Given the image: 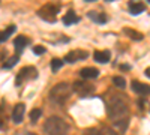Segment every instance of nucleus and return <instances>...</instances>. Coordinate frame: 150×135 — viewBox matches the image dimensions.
Masks as SVG:
<instances>
[{
	"instance_id": "obj_27",
	"label": "nucleus",
	"mask_w": 150,
	"mask_h": 135,
	"mask_svg": "<svg viewBox=\"0 0 150 135\" xmlns=\"http://www.w3.org/2000/svg\"><path fill=\"white\" fill-rule=\"evenodd\" d=\"M86 2H95V0H86Z\"/></svg>"
},
{
	"instance_id": "obj_3",
	"label": "nucleus",
	"mask_w": 150,
	"mask_h": 135,
	"mask_svg": "<svg viewBox=\"0 0 150 135\" xmlns=\"http://www.w3.org/2000/svg\"><path fill=\"white\" fill-rule=\"evenodd\" d=\"M44 129L48 135H66L69 132V125L57 116L48 117L44 123Z\"/></svg>"
},
{
	"instance_id": "obj_2",
	"label": "nucleus",
	"mask_w": 150,
	"mask_h": 135,
	"mask_svg": "<svg viewBox=\"0 0 150 135\" xmlns=\"http://www.w3.org/2000/svg\"><path fill=\"white\" fill-rule=\"evenodd\" d=\"M72 92H74V89L69 83H59L57 86H54L51 89V92H50V101L57 104V105H62L69 99Z\"/></svg>"
},
{
	"instance_id": "obj_26",
	"label": "nucleus",
	"mask_w": 150,
	"mask_h": 135,
	"mask_svg": "<svg viewBox=\"0 0 150 135\" xmlns=\"http://www.w3.org/2000/svg\"><path fill=\"white\" fill-rule=\"evenodd\" d=\"M120 69H125V71H128V69H129V66H128V65H120Z\"/></svg>"
},
{
	"instance_id": "obj_25",
	"label": "nucleus",
	"mask_w": 150,
	"mask_h": 135,
	"mask_svg": "<svg viewBox=\"0 0 150 135\" xmlns=\"http://www.w3.org/2000/svg\"><path fill=\"white\" fill-rule=\"evenodd\" d=\"M144 74H146V77H149V78H150V68H147V69L144 71Z\"/></svg>"
},
{
	"instance_id": "obj_5",
	"label": "nucleus",
	"mask_w": 150,
	"mask_h": 135,
	"mask_svg": "<svg viewBox=\"0 0 150 135\" xmlns=\"http://www.w3.org/2000/svg\"><path fill=\"white\" fill-rule=\"evenodd\" d=\"M38 77V71L36 68L33 66H26V68H23L20 72H18V75L15 78V84L17 86H21L24 81H27V80H33Z\"/></svg>"
},
{
	"instance_id": "obj_17",
	"label": "nucleus",
	"mask_w": 150,
	"mask_h": 135,
	"mask_svg": "<svg viewBox=\"0 0 150 135\" xmlns=\"http://www.w3.org/2000/svg\"><path fill=\"white\" fill-rule=\"evenodd\" d=\"M128 125H129V119H128V117H123V119L114 122L116 129L120 131V132H125V131H126V129H128Z\"/></svg>"
},
{
	"instance_id": "obj_11",
	"label": "nucleus",
	"mask_w": 150,
	"mask_h": 135,
	"mask_svg": "<svg viewBox=\"0 0 150 135\" xmlns=\"http://www.w3.org/2000/svg\"><path fill=\"white\" fill-rule=\"evenodd\" d=\"M62 21H63L65 26H71V24H77L80 21V17L75 14L74 11H68L66 14L63 15V18H62Z\"/></svg>"
},
{
	"instance_id": "obj_6",
	"label": "nucleus",
	"mask_w": 150,
	"mask_h": 135,
	"mask_svg": "<svg viewBox=\"0 0 150 135\" xmlns=\"http://www.w3.org/2000/svg\"><path fill=\"white\" fill-rule=\"evenodd\" d=\"M72 89L78 96H89L95 92V86L92 83H86V81H75L72 84Z\"/></svg>"
},
{
	"instance_id": "obj_21",
	"label": "nucleus",
	"mask_w": 150,
	"mask_h": 135,
	"mask_svg": "<svg viewBox=\"0 0 150 135\" xmlns=\"http://www.w3.org/2000/svg\"><path fill=\"white\" fill-rule=\"evenodd\" d=\"M18 60H20V59H18V56L11 57L6 63H3V68H5V69H9V68H12V66H15V65L18 63Z\"/></svg>"
},
{
	"instance_id": "obj_9",
	"label": "nucleus",
	"mask_w": 150,
	"mask_h": 135,
	"mask_svg": "<svg viewBox=\"0 0 150 135\" xmlns=\"http://www.w3.org/2000/svg\"><path fill=\"white\" fill-rule=\"evenodd\" d=\"M131 89H132V92L138 93V95H149L150 93V86H147L144 83H140V81H132Z\"/></svg>"
},
{
	"instance_id": "obj_20",
	"label": "nucleus",
	"mask_w": 150,
	"mask_h": 135,
	"mask_svg": "<svg viewBox=\"0 0 150 135\" xmlns=\"http://www.w3.org/2000/svg\"><path fill=\"white\" fill-rule=\"evenodd\" d=\"M112 83H114V86L119 87V89H125V87H126V81H125L123 77H119V75L112 77Z\"/></svg>"
},
{
	"instance_id": "obj_19",
	"label": "nucleus",
	"mask_w": 150,
	"mask_h": 135,
	"mask_svg": "<svg viewBox=\"0 0 150 135\" xmlns=\"http://www.w3.org/2000/svg\"><path fill=\"white\" fill-rule=\"evenodd\" d=\"M62 66H63V60L62 59H53L51 60V71L53 72H59L62 69Z\"/></svg>"
},
{
	"instance_id": "obj_16",
	"label": "nucleus",
	"mask_w": 150,
	"mask_h": 135,
	"mask_svg": "<svg viewBox=\"0 0 150 135\" xmlns=\"http://www.w3.org/2000/svg\"><path fill=\"white\" fill-rule=\"evenodd\" d=\"M123 33H126L129 38L134 39V41H143V38H144L140 32H137V30H134V29H129V27H125V29H123Z\"/></svg>"
},
{
	"instance_id": "obj_23",
	"label": "nucleus",
	"mask_w": 150,
	"mask_h": 135,
	"mask_svg": "<svg viewBox=\"0 0 150 135\" xmlns=\"http://www.w3.org/2000/svg\"><path fill=\"white\" fill-rule=\"evenodd\" d=\"M81 135H104L99 129H96V128H89V129H86Z\"/></svg>"
},
{
	"instance_id": "obj_28",
	"label": "nucleus",
	"mask_w": 150,
	"mask_h": 135,
	"mask_svg": "<svg viewBox=\"0 0 150 135\" xmlns=\"http://www.w3.org/2000/svg\"><path fill=\"white\" fill-rule=\"evenodd\" d=\"M26 135H35V134H30V132H29V134H26Z\"/></svg>"
},
{
	"instance_id": "obj_1",
	"label": "nucleus",
	"mask_w": 150,
	"mask_h": 135,
	"mask_svg": "<svg viewBox=\"0 0 150 135\" xmlns=\"http://www.w3.org/2000/svg\"><path fill=\"white\" fill-rule=\"evenodd\" d=\"M107 114H108V117L112 122L126 117V114H128V105H126V102H125L123 99H120L119 96L111 98V101L107 105Z\"/></svg>"
},
{
	"instance_id": "obj_14",
	"label": "nucleus",
	"mask_w": 150,
	"mask_h": 135,
	"mask_svg": "<svg viewBox=\"0 0 150 135\" xmlns=\"http://www.w3.org/2000/svg\"><path fill=\"white\" fill-rule=\"evenodd\" d=\"M110 51H95L93 53V59L96 60L98 63H108L110 62Z\"/></svg>"
},
{
	"instance_id": "obj_8",
	"label": "nucleus",
	"mask_w": 150,
	"mask_h": 135,
	"mask_svg": "<svg viewBox=\"0 0 150 135\" xmlns=\"http://www.w3.org/2000/svg\"><path fill=\"white\" fill-rule=\"evenodd\" d=\"M24 111H26V105L24 104H17L12 110V120H14V123H21L23 119H24Z\"/></svg>"
},
{
	"instance_id": "obj_18",
	"label": "nucleus",
	"mask_w": 150,
	"mask_h": 135,
	"mask_svg": "<svg viewBox=\"0 0 150 135\" xmlns=\"http://www.w3.org/2000/svg\"><path fill=\"white\" fill-rule=\"evenodd\" d=\"M15 26H14V24H12V26H9L6 30H3V32H0V42H5L8 38H9V36L12 35V33H14L15 32Z\"/></svg>"
},
{
	"instance_id": "obj_13",
	"label": "nucleus",
	"mask_w": 150,
	"mask_h": 135,
	"mask_svg": "<svg viewBox=\"0 0 150 135\" xmlns=\"http://www.w3.org/2000/svg\"><path fill=\"white\" fill-rule=\"evenodd\" d=\"M89 18L93 20L98 24H105L107 23V15L104 12H96V11H90L89 12Z\"/></svg>"
},
{
	"instance_id": "obj_30",
	"label": "nucleus",
	"mask_w": 150,
	"mask_h": 135,
	"mask_svg": "<svg viewBox=\"0 0 150 135\" xmlns=\"http://www.w3.org/2000/svg\"><path fill=\"white\" fill-rule=\"evenodd\" d=\"M149 2H150V0H149Z\"/></svg>"
},
{
	"instance_id": "obj_10",
	"label": "nucleus",
	"mask_w": 150,
	"mask_h": 135,
	"mask_svg": "<svg viewBox=\"0 0 150 135\" xmlns=\"http://www.w3.org/2000/svg\"><path fill=\"white\" fill-rule=\"evenodd\" d=\"M80 75L84 78V80H92V78H96L99 75V71L96 68H83L80 69Z\"/></svg>"
},
{
	"instance_id": "obj_7",
	"label": "nucleus",
	"mask_w": 150,
	"mask_h": 135,
	"mask_svg": "<svg viewBox=\"0 0 150 135\" xmlns=\"http://www.w3.org/2000/svg\"><path fill=\"white\" fill-rule=\"evenodd\" d=\"M89 57V53L84 51V50H72L65 56V62L66 63H75V62H80V60H86Z\"/></svg>"
},
{
	"instance_id": "obj_29",
	"label": "nucleus",
	"mask_w": 150,
	"mask_h": 135,
	"mask_svg": "<svg viewBox=\"0 0 150 135\" xmlns=\"http://www.w3.org/2000/svg\"><path fill=\"white\" fill-rule=\"evenodd\" d=\"M107 2H112V0H107Z\"/></svg>"
},
{
	"instance_id": "obj_15",
	"label": "nucleus",
	"mask_w": 150,
	"mask_h": 135,
	"mask_svg": "<svg viewBox=\"0 0 150 135\" xmlns=\"http://www.w3.org/2000/svg\"><path fill=\"white\" fill-rule=\"evenodd\" d=\"M144 11H146L144 3H135V2L129 3V12L132 15H138V14H141V12H144Z\"/></svg>"
},
{
	"instance_id": "obj_24",
	"label": "nucleus",
	"mask_w": 150,
	"mask_h": 135,
	"mask_svg": "<svg viewBox=\"0 0 150 135\" xmlns=\"http://www.w3.org/2000/svg\"><path fill=\"white\" fill-rule=\"evenodd\" d=\"M33 53H35V54H38V56H41V54H44V53H45V48H44L42 45H36V47L33 48Z\"/></svg>"
},
{
	"instance_id": "obj_4",
	"label": "nucleus",
	"mask_w": 150,
	"mask_h": 135,
	"mask_svg": "<svg viewBox=\"0 0 150 135\" xmlns=\"http://www.w3.org/2000/svg\"><path fill=\"white\" fill-rule=\"evenodd\" d=\"M57 14H59V6L51 5V3L44 5L39 11H38V17H41L42 20H45L48 23H54Z\"/></svg>"
},
{
	"instance_id": "obj_22",
	"label": "nucleus",
	"mask_w": 150,
	"mask_h": 135,
	"mask_svg": "<svg viewBox=\"0 0 150 135\" xmlns=\"http://www.w3.org/2000/svg\"><path fill=\"white\" fill-rule=\"evenodd\" d=\"M41 114H42V111H41L39 108H35V110H32V111H30V120H32V123H35V122L41 117Z\"/></svg>"
},
{
	"instance_id": "obj_12",
	"label": "nucleus",
	"mask_w": 150,
	"mask_h": 135,
	"mask_svg": "<svg viewBox=\"0 0 150 135\" xmlns=\"http://www.w3.org/2000/svg\"><path fill=\"white\" fill-rule=\"evenodd\" d=\"M27 44H29V39L27 38H24V36H17V38L14 39V47H15L17 54H20L24 48H26Z\"/></svg>"
}]
</instances>
